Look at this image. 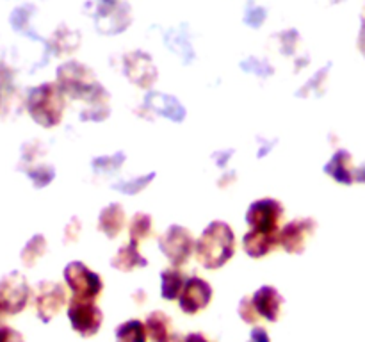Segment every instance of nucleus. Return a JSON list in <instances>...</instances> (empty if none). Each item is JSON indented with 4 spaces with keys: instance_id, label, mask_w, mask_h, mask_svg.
Instances as JSON below:
<instances>
[{
    "instance_id": "nucleus-1",
    "label": "nucleus",
    "mask_w": 365,
    "mask_h": 342,
    "mask_svg": "<svg viewBox=\"0 0 365 342\" xmlns=\"http://www.w3.org/2000/svg\"><path fill=\"white\" fill-rule=\"evenodd\" d=\"M195 253L205 269H220L235 253V235L225 221H212L196 241Z\"/></svg>"
},
{
    "instance_id": "nucleus-2",
    "label": "nucleus",
    "mask_w": 365,
    "mask_h": 342,
    "mask_svg": "<svg viewBox=\"0 0 365 342\" xmlns=\"http://www.w3.org/2000/svg\"><path fill=\"white\" fill-rule=\"evenodd\" d=\"M27 109L32 120L45 128L61 123L64 113V93L59 84H41L31 91Z\"/></svg>"
},
{
    "instance_id": "nucleus-3",
    "label": "nucleus",
    "mask_w": 365,
    "mask_h": 342,
    "mask_svg": "<svg viewBox=\"0 0 365 342\" xmlns=\"http://www.w3.org/2000/svg\"><path fill=\"white\" fill-rule=\"evenodd\" d=\"M64 281L73 294L71 298L95 301L103 291L102 276L82 262H70L64 267Z\"/></svg>"
},
{
    "instance_id": "nucleus-4",
    "label": "nucleus",
    "mask_w": 365,
    "mask_h": 342,
    "mask_svg": "<svg viewBox=\"0 0 365 342\" xmlns=\"http://www.w3.org/2000/svg\"><path fill=\"white\" fill-rule=\"evenodd\" d=\"M57 81H59L61 91L64 95L71 96V98L91 96L102 91L100 84H96L95 78H93L91 71L77 63H68L61 66L59 73H57Z\"/></svg>"
},
{
    "instance_id": "nucleus-5",
    "label": "nucleus",
    "mask_w": 365,
    "mask_h": 342,
    "mask_svg": "<svg viewBox=\"0 0 365 342\" xmlns=\"http://www.w3.org/2000/svg\"><path fill=\"white\" fill-rule=\"evenodd\" d=\"M68 319H70L71 328L81 337L88 338L100 331L103 323V314L91 299L71 298L70 305H68Z\"/></svg>"
},
{
    "instance_id": "nucleus-6",
    "label": "nucleus",
    "mask_w": 365,
    "mask_h": 342,
    "mask_svg": "<svg viewBox=\"0 0 365 342\" xmlns=\"http://www.w3.org/2000/svg\"><path fill=\"white\" fill-rule=\"evenodd\" d=\"M29 299H31V287L24 274L13 271L0 280V305L6 316L20 314L27 306Z\"/></svg>"
},
{
    "instance_id": "nucleus-7",
    "label": "nucleus",
    "mask_w": 365,
    "mask_h": 342,
    "mask_svg": "<svg viewBox=\"0 0 365 342\" xmlns=\"http://www.w3.org/2000/svg\"><path fill=\"white\" fill-rule=\"evenodd\" d=\"M159 246L160 252L166 255V259L170 260L175 267H180L187 262L191 253L195 252L196 242L187 228L173 224V227L168 228L163 234V237L159 239Z\"/></svg>"
},
{
    "instance_id": "nucleus-8",
    "label": "nucleus",
    "mask_w": 365,
    "mask_h": 342,
    "mask_svg": "<svg viewBox=\"0 0 365 342\" xmlns=\"http://www.w3.org/2000/svg\"><path fill=\"white\" fill-rule=\"evenodd\" d=\"M282 216H284V207L278 200L262 198L250 205L248 212H246V221L252 230L264 232V234H278Z\"/></svg>"
},
{
    "instance_id": "nucleus-9",
    "label": "nucleus",
    "mask_w": 365,
    "mask_h": 342,
    "mask_svg": "<svg viewBox=\"0 0 365 342\" xmlns=\"http://www.w3.org/2000/svg\"><path fill=\"white\" fill-rule=\"evenodd\" d=\"M34 305L39 319L43 323H50L66 305V292H64L63 285L56 284V281H41V284H38L34 294Z\"/></svg>"
},
{
    "instance_id": "nucleus-10",
    "label": "nucleus",
    "mask_w": 365,
    "mask_h": 342,
    "mask_svg": "<svg viewBox=\"0 0 365 342\" xmlns=\"http://www.w3.org/2000/svg\"><path fill=\"white\" fill-rule=\"evenodd\" d=\"M316 232V221L312 217H299L291 221L278 232V244L292 255L305 252L307 242Z\"/></svg>"
},
{
    "instance_id": "nucleus-11",
    "label": "nucleus",
    "mask_w": 365,
    "mask_h": 342,
    "mask_svg": "<svg viewBox=\"0 0 365 342\" xmlns=\"http://www.w3.org/2000/svg\"><path fill=\"white\" fill-rule=\"evenodd\" d=\"M214 291L209 285V281L203 280L200 276H191L187 278L184 285V291H182L180 298H178V306L184 314H198L200 310L207 309L212 299Z\"/></svg>"
},
{
    "instance_id": "nucleus-12",
    "label": "nucleus",
    "mask_w": 365,
    "mask_h": 342,
    "mask_svg": "<svg viewBox=\"0 0 365 342\" xmlns=\"http://www.w3.org/2000/svg\"><path fill=\"white\" fill-rule=\"evenodd\" d=\"M252 301L257 314H259L262 319L269 321V323H277V321L280 319L284 298H282V294L274 287L264 285V287L257 289L255 294L252 296Z\"/></svg>"
},
{
    "instance_id": "nucleus-13",
    "label": "nucleus",
    "mask_w": 365,
    "mask_h": 342,
    "mask_svg": "<svg viewBox=\"0 0 365 342\" xmlns=\"http://www.w3.org/2000/svg\"><path fill=\"white\" fill-rule=\"evenodd\" d=\"M242 246L252 259H262L278 246V234H264V232L252 230L242 239Z\"/></svg>"
},
{
    "instance_id": "nucleus-14",
    "label": "nucleus",
    "mask_w": 365,
    "mask_h": 342,
    "mask_svg": "<svg viewBox=\"0 0 365 342\" xmlns=\"http://www.w3.org/2000/svg\"><path fill=\"white\" fill-rule=\"evenodd\" d=\"M125 227V210L120 203H110L106 209H102L98 216V230L103 232L109 239L120 235Z\"/></svg>"
},
{
    "instance_id": "nucleus-15",
    "label": "nucleus",
    "mask_w": 365,
    "mask_h": 342,
    "mask_svg": "<svg viewBox=\"0 0 365 342\" xmlns=\"http://www.w3.org/2000/svg\"><path fill=\"white\" fill-rule=\"evenodd\" d=\"M146 331H148V338L152 342H171L173 338V331H171V326H173V321L163 310H155V312L150 314L145 321Z\"/></svg>"
},
{
    "instance_id": "nucleus-16",
    "label": "nucleus",
    "mask_w": 365,
    "mask_h": 342,
    "mask_svg": "<svg viewBox=\"0 0 365 342\" xmlns=\"http://www.w3.org/2000/svg\"><path fill=\"white\" fill-rule=\"evenodd\" d=\"M146 264H148V260L139 253L138 244H134V242L121 246L116 255H114V259L110 260V266L118 271H123V273H128L135 267H145Z\"/></svg>"
},
{
    "instance_id": "nucleus-17",
    "label": "nucleus",
    "mask_w": 365,
    "mask_h": 342,
    "mask_svg": "<svg viewBox=\"0 0 365 342\" xmlns=\"http://www.w3.org/2000/svg\"><path fill=\"white\" fill-rule=\"evenodd\" d=\"M185 281H187V278L178 267L164 269L163 274H160V284H163L160 285V294H163V298L168 299V301L180 298Z\"/></svg>"
},
{
    "instance_id": "nucleus-18",
    "label": "nucleus",
    "mask_w": 365,
    "mask_h": 342,
    "mask_svg": "<svg viewBox=\"0 0 365 342\" xmlns=\"http://www.w3.org/2000/svg\"><path fill=\"white\" fill-rule=\"evenodd\" d=\"M327 173L331 175L337 182L351 184V157H349V153L344 150L335 153L330 162L327 164Z\"/></svg>"
},
{
    "instance_id": "nucleus-19",
    "label": "nucleus",
    "mask_w": 365,
    "mask_h": 342,
    "mask_svg": "<svg viewBox=\"0 0 365 342\" xmlns=\"http://www.w3.org/2000/svg\"><path fill=\"white\" fill-rule=\"evenodd\" d=\"M114 337H116V342H146L148 331H146V324L143 321L130 319L116 328Z\"/></svg>"
},
{
    "instance_id": "nucleus-20",
    "label": "nucleus",
    "mask_w": 365,
    "mask_h": 342,
    "mask_svg": "<svg viewBox=\"0 0 365 342\" xmlns=\"http://www.w3.org/2000/svg\"><path fill=\"white\" fill-rule=\"evenodd\" d=\"M45 253H46V239L43 237L41 234H38L24 246V249H21L20 253V259L21 262H24V266L32 267L38 264V260L41 259Z\"/></svg>"
},
{
    "instance_id": "nucleus-21",
    "label": "nucleus",
    "mask_w": 365,
    "mask_h": 342,
    "mask_svg": "<svg viewBox=\"0 0 365 342\" xmlns=\"http://www.w3.org/2000/svg\"><path fill=\"white\" fill-rule=\"evenodd\" d=\"M152 234V217L145 212H138L130 221V228H128V235H130V242L139 244L150 237Z\"/></svg>"
},
{
    "instance_id": "nucleus-22",
    "label": "nucleus",
    "mask_w": 365,
    "mask_h": 342,
    "mask_svg": "<svg viewBox=\"0 0 365 342\" xmlns=\"http://www.w3.org/2000/svg\"><path fill=\"white\" fill-rule=\"evenodd\" d=\"M239 316H241V319L248 324H255L257 321L260 319V316L257 314L255 306H253L252 298L241 299V303H239Z\"/></svg>"
},
{
    "instance_id": "nucleus-23",
    "label": "nucleus",
    "mask_w": 365,
    "mask_h": 342,
    "mask_svg": "<svg viewBox=\"0 0 365 342\" xmlns=\"http://www.w3.org/2000/svg\"><path fill=\"white\" fill-rule=\"evenodd\" d=\"M0 342H25L24 335L11 326H0Z\"/></svg>"
},
{
    "instance_id": "nucleus-24",
    "label": "nucleus",
    "mask_w": 365,
    "mask_h": 342,
    "mask_svg": "<svg viewBox=\"0 0 365 342\" xmlns=\"http://www.w3.org/2000/svg\"><path fill=\"white\" fill-rule=\"evenodd\" d=\"M248 342H271L269 333L264 326H255L252 328V333H250Z\"/></svg>"
},
{
    "instance_id": "nucleus-25",
    "label": "nucleus",
    "mask_w": 365,
    "mask_h": 342,
    "mask_svg": "<svg viewBox=\"0 0 365 342\" xmlns=\"http://www.w3.org/2000/svg\"><path fill=\"white\" fill-rule=\"evenodd\" d=\"M184 342H209V338H207L203 333H196V331H192V333L185 335Z\"/></svg>"
},
{
    "instance_id": "nucleus-26",
    "label": "nucleus",
    "mask_w": 365,
    "mask_h": 342,
    "mask_svg": "<svg viewBox=\"0 0 365 342\" xmlns=\"http://www.w3.org/2000/svg\"><path fill=\"white\" fill-rule=\"evenodd\" d=\"M185 337H182L180 333H175L173 338H171V342H184Z\"/></svg>"
},
{
    "instance_id": "nucleus-27",
    "label": "nucleus",
    "mask_w": 365,
    "mask_h": 342,
    "mask_svg": "<svg viewBox=\"0 0 365 342\" xmlns=\"http://www.w3.org/2000/svg\"><path fill=\"white\" fill-rule=\"evenodd\" d=\"M4 314H6V312H4V309H2V305H0V321H2V317H4Z\"/></svg>"
}]
</instances>
